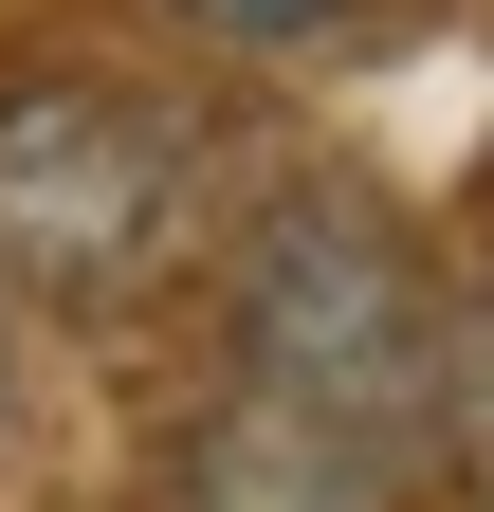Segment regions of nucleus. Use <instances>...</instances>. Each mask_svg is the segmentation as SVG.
I'll return each instance as SVG.
<instances>
[{"label":"nucleus","instance_id":"2","mask_svg":"<svg viewBox=\"0 0 494 512\" xmlns=\"http://www.w3.org/2000/svg\"><path fill=\"white\" fill-rule=\"evenodd\" d=\"M183 147H202V128H165L147 92H110V74L0 92V256H19L37 293L110 311L165 256V220H183Z\"/></svg>","mask_w":494,"mask_h":512},{"label":"nucleus","instance_id":"3","mask_svg":"<svg viewBox=\"0 0 494 512\" xmlns=\"http://www.w3.org/2000/svg\"><path fill=\"white\" fill-rule=\"evenodd\" d=\"M440 439H458V476L494 494V275H476V311H458V348H440Z\"/></svg>","mask_w":494,"mask_h":512},{"label":"nucleus","instance_id":"4","mask_svg":"<svg viewBox=\"0 0 494 512\" xmlns=\"http://www.w3.org/2000/svg\"><path fill=\"white\" fill-rule=\"evenodd\" d=\"M348 19V0H183V37H220V55H312Z\"/></svg>","mask_w":494,"mask_h":512},{"label":"nucleus","instance_id":"1","mask_svg":"<svg viewBox=\"0 0 494 512\" xmlns=\"http://www.w3.org/2000/svg\"><path fill=\"white\" fill-rule=\"evenodd\" d=\"M440 421V330H421L403 238L293 183L238 256V403L202 439V512H385Z\"/></svg>","mask_w":494,"mask_h":512}]
</instances>
